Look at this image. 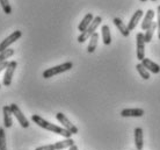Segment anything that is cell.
<instances>
[{
    "mask_svg": "<svg viewBox=\"0 0 160 150\" xmlns=\"http://www.w3.org/2000/svg\"><path fill=\"white\" fill-rule=\"evenodd\" d=\"M142 65L144 66L145 69L148 70V72L151 73H159L160 72V65H158L157 63H154L153 61H151L150 58H144L142 61Z\"/></svg>",
    "mask_w": 160,
    "mask_h": 150,
    "instance_id": "30bf717a",
    "label": "cell"
},
{
    "mask_svg": "<svg viewBox=\"0 0 160 150\" xmlns=\"http://www.w3.org/2000/svg\"><path fill=\"white\" fill-rule=\"evenodd\" d=\"M56 119L58 120V121L63 125V127H64L65 129L68 130L71 134H78V128H77L74 125H73L72 122L70 121L66 116H65L63 113H57L56 114Z\"/></svg>",
    "mask_w": 160,
    "mask_h": 150,
    "instance_id": "52a82bcc",
    "label": "cell"
},
{
    "mask_svg": "<svg viewBox=\"0 0 160 150\" xmlns=\"http://www.w3.org/2000/svg\"><path fill=\"white\" fill-rule=\"evenodd\" d=\"M112 22H114V24L116 26L117 29L120 30L121 34H122L124 37H128L129 35H130V30L128 29V26H125V24H124V22L121 20L120 18H114Z\"/></svg>",
    "mask_w": 160,
    "mask_h": 150,
    "instance_id": "2e32d148",
    "label": "cell"
},
{
    "mask_svg": "<svg viewBox=\"0 0 160 150\" xmlns=\"http://www.w3.org/2000/svg\"><path fill=\"white\" fill-rule=\"evenodd\" d=\"M13 55H14V50L13 49H7V50H5L2 53H0V63L7 61V58H9Z\"/></svg>",
    "mask_w": 160,
    "mask_h": 150,
    "instance_id": "603a6c76",
    "label": "cell"
},
{
    "mask_svg": "<svg viewBox=\"0 0 160 150\" xmlns=\"http://www.w3.org/2000/svg\"><path fill=\"white\" fill-rule=\"evenodd\" d=\"M101 34H102V41H103V44L109 45L112 43V34H110V29L107 24H103L102 28H101Z\"/></svg>",
    "mask_w": 160,
    "mask_h": 150,
    "instance_id": "e0dca14e",
    "label": "cell"
},
{
    "mask_svg": "<svg viewBox=\"0 0 160 150\" xmlns=\"http://www.w3.org/2000/svg\"><path fill=\"white\" fill-rule=\"evenodd\" d=\"M157 11H158V20H157V30H158V37H159V40H160V5L158 6V8H157Z\"/></svg>",
    "mask_w": 160,
    "mask_h": 150,
    "instance_id": "484cf974",
    "label": "cell"
},
{
    "mask_svg": "<svg viewBox=\"0 0 160 150\" xmlns=\"http://www.w3.org/2000/svg\"><path fill=\"white\" fill-rule=\"evenodd\" d=\"M32 122H35L37 126H40L41 128L47 129V130H49V132H51V133H55V134H58L65 138H71V136H72V134H71L68 130L65 129L64 127L56 126V125H53L51 122L44 120L42 116L37 115V114H32Z\"/></svg>",
    "mask_w": 160,
    "mask_h": 150,
    "instance_id": "6da1fadb",
    "label": "cell"
},
{
    "mask_svg": "<svg viewBox=\"0 0 160 150\" xmlns=\"http://www.w3.org/2000/svg\"><path fill=\"white\" fill-rule=\"evenodd\" d=\"M8 63H9V62H7V61H5V62H2V63H0V72H1L2 70H5L6 68H7Z\"/></svg>",
    "mask_w": 160,
    "mask_h": 150,
    "instance_id": "4316f807",
    "label": "cell"
},
{
    "mask_svg": "<svg viewBox=\"0 0 160 150\" xmlns=\"http://www.w3.org/2000/svg\"><path fill=\"white\" fill-rule=\"evenodd\" d=\"M0 150H7V144H6V134L5 129L0 127Z\"/></svg>",
    "mask_w": 160,
    "mask_h": 150,
    "instance_id": "7402d4cb",
    "label": "cell"
},
{
    "mask_svg": "<svg viewBox=\"0 0 160 150\" xmlns=\"http://www.w3.org/2000/svg\"><path fill=\"white\" fill-rule=\"evenodd\" d=\"M21 35H22L21 30H15V32H13L9 36L6 37V39L0 43V53H2L5 50L9 49V45L13 44L14 42H16V41L19 40L21 37Z\"/></svg>",
    "mask_w": 160,
    "mask_h": 150,
    "instance_id": "8992f818",
    "label": "cell"
},
{
    "mask_svg": "<svg viewBox=\"0 0 160 150\" xmlns=\"http://www.w3.org/2000/svg\"><path fill=\"white\" fill-rule=\"evenodd\" d=\"M2 114H4V127L5 128H11L13 125L12 121V111L8 105L2 107Z\"/></svg>",
    "mask_w": 160,
    "mask_h": 150,
    "instance_id": "7c38bea8",
    "label": "cell"
},
{
    "mask_svg": "<svg viewBox=\"0 0 160 150\" xmlns=\"http://www.w3.org/2000/svg\"><path fill=\"white\" fill-rule=\"evenodd\" d=\"M93 20H94V16H93L92 13H87V14L84 16L82 21H81L79 23V26H78V30H79L80 33H84L85 30L89 27V24L92 23Z\"/></svg>",
    "mask_w": 160,
    "mask_h": 150,
    "instance_id": "4fadbf2b",
    "label": "cell"
},
{
    "mask_svg": "<svg viewBox=\"0 0 160 150\" xmlns=\"http://www.w3.org/2000/svg\"><path fill=\"white\" fill-rule=\"evenodd\" d=\"M151 1H157V0H151Z\"/></svg>",
    "mask_w": 160,
    "mask_h": 150,
    "instance_id": "f546056e",
    "label": "cell"
},
{
    "mask_svg": "<svg viewBox=\"0 0 160 150\" xmlns=\"http://www.w3.org/2000/svg\"><path fill=\"white\" fill-rule=\"evenodd\" d=\"M154 14H156V13H154L153 9H148V12H146V14H145V16H144V20L142 22V29H143V30H146V29H148L151 27V24H152V22H153Z\"/></svg>",
    "mask_w": 160,
    "mask_h": 150,
    "instance_id": "5bb4252c",
    "label": "cell"
},
{
    "mask_svg": "<svg viewBox=\"0 0 160 150\" xmlns=\"http://www.w3.org/2000/svg\"><path fill=\"white\" fill-rule=\"evenodd\" d=\"M121 115L123 118H140L144 115V111L142 108H125L121 111Z\"/></svg>",
    "mask_w": 160,
    "mask_h": 150,
    "instance_id": "9c48e42d",
    "label": "cell"
},
{
    "mask_svg": "<svg viewBox=\"0 0 160 150\" xmlns=\"http://www.w3.org/2000/svg\"><path fill=\"white\" fill-rule=\"evenodd\" d=\"M68 150H78V147H77L76 144H73L72 147H70V148H68Z\"/></svg>",
    "mask_w": 160,
    "mask_h": 150,
    "instance_id": "83f0119b",
    "label": "cell"
},
{
    "mask_svg": "<svg viewBox=\"0 0 160 150\" xmlns=\"http://www.w3.org/2000/svg\"><path fill=\"white\" fill-rule=\"evenodd\" d=\"M9 107H11L12 114L15 116L16 119H18V121H19V123L21 125V127H22V128H28L29 127L28 119L26 118V116H24V114L21 112V110L19 108V106L16 105V104H11Z\"/></svg>",
    "mask_w": 160,
    "mask_h": 150,
    "instance_id": "277c9868",
    "label": "cell"
},
{
    "mask_svg": "<svg viewBox=\"0 0 160 150\" xmlns=\"http://www.w3.org/2000/svg\"><path fill=\"white\" fill-rule=\"evenodd\" d=\"M73 144H74V141H73L72 138H65V140H63V141H58V142L55 143V146H56L57 150L66 149V148L72 147Z\"/></svg>",
    "mask_w": 160,
    "mask_h": 150,
    "instance_id": "d6986e66",
    "label": "cell"
},
{
    "mask_svg": "<svg viewBox=\"0 0 160 150\" xmlns=\"http://www.w3.org/2000/svg\"><path fill=\"white\" fill-rule=\"evenodd\" d=\"M137 59L140 62L145 58V40L144 34L143 33H138L137 34Z\"/></svg>",
    "mask_w": 160,
    "mask_h": 150,
    "instance_id": "ba28073f",
    "label": "cell"
},
{
    "mask_svg": "<svg viewBox=\"0 0 160 150\" xmlns=\"http://www.w3.org/2000/svg\"><path fill=\"white\" fill-rule=\"evenodd\" d=\"M154 30H157V22H152L151 27H150L148 29H146V32H145V34H144L145 43H150V42L152 41Z\"/></svg>",
    "mask_w": 160,
    "mask_h": 150,
    "instance_id": "ffe728a7",
    "label": "cell"
},
{
    "mask_svg": "<svg viewBox=\"0 0 160 150\" xmlns=\"http://www.w3.org/2000/svg\"><path fill=\"white\" fill-rule=\"evenodd\" d=\"M136 69H137V71H138V73L142 76V78H143V79H145V80L150 79V72H148V70L145 69L144 66L142 65V63H139V64L136 65Z\"/></svg>",
    "mask_w": 160,
    "mask_h": 150,
    "instance_id": "44dd1931",
    "label": "cell"
},
{
    "mask_svg": "<svg viewBox=\"0 0 160 150\" xmlns=\"http://www.w3.org/2000/svg\"><path fill=\"white\" fill-rule=\"evenodd\" d=\"M140 1H142V3H145V1H148V0H140Z\"/></svg>",
    "mask_w": 160,
    "mask_h": 150,
    "instance_id": "f1b7e54d",
    "label": "cell"
},
{
    "mask_svg": "<svg viewBox=\"0 0 160 150\" xmlns=\"http://www.w3.org/2000/svg\"><path fill=\"white\" fill-rule=\"evenodd\" d=\"M98 41H99V34L95 32L92 36L89 37V43H88V47H87V51L89 54H92L95 51L96 45H98Z\"/></svg>",
    "mask_w": 160,
    "mask_h": 150,
    "instance_id": "ac0fdd59",
    "label": "cell"
},
{
    "mask_svg": "<svg viewBox=\"0 0 160 150\" xmlns=\"http://www.w3.org/2000/svg\"><path fill=\"white\" fill-rule=\"evenodd\" d=\"M0 5L4 9V12L6 14H11L12 13V7H11V4L8 0H0Z\"/></svg>",
    "mask_w": 160,
    "mask_h": 150,
    "instance_id": "cb8c5ba5",
    "label": "cell"
},
{
    "mask_svg": "<svg viewBox=\"0 0 160 150\" xmlns=\"http://www.w3.org/2000/svg\"><path fill=\"white\" fill-rule=\"evenodd\" d=\"M142 16H143V11H142V9H137L136 12L133 13V15H132V18L130 19V21H129V23H128L129 30H133V29H135V27L138 24L139 20L142 19Z\"/></svg>",
    "mask_w": 160,
    "mask_h": 150,
    "instance_id": "9a60e30c",
    "label": "cell"
},
{
    "mask_svg": "<svg viewBox=\"0 0 160 150\" xmlns=\"http://www.w3.org/2000/svg\"><path fill=\"white\" fill-rule=\"evenodd\" d=\"M16 68H18L16 61H11L8 63L7 68L5 69L4 78H2V84H4L5 86H9L12 84V78H13V75H14V71H15Z\"/></svg>",
    "mask_w": 160,
    "mask_h": 150,
    "instance_id": "5b68a950",
    "label": "cell"
},
{
    "mask_svg": "<svg viewBox=\"0 0 160 150\" xmlns=\"http://www.w3.org/2000/svg\"><path fill=\"white\" fill-rule=\"evenodd\" d=\"M72 68H73L72 62H66V63H63V64L56 65V66H53V68L47 69L43 72L42 76H43V78L48 79V78H51V77H53V76H56V75H59V73H63V72H65V71H68V70H71Z\"/></svg>",
    "mask_w": 160,
    "mask_h": 150,
    "instance_id": "7a4b0ae2",
    "label": "cell"
},
{
    "mask_svg": "<svg viewBox=\"0 0 160 150\" xmlns=\"http://www.w3.org/2000/svg\"><path fill=\"white\" fill-rule=\"evenodd\" d=\"M135 146H136V150H143V147H144L143 129L139 127L135 128Z\"/></svg>",
    "mask_w": 160,
    "mask_h": 150,
    "instance_id": "8fae6325",
    "label": "cell"
},
{
    "mask_svg": "<svg viewBox=\"0 0 160 150\" xmlns=\"http://www.w3.org/2000/svg\"><path fill=\"white\" fill-rule=\"evenodd\" d=\"M0 87H1V85H0Z\"/></svg>",
    "mask_w": 160,
    "mask_h": 150,
    "instance_id": "4dcf8cb0",
    "label": "cell"
},
{
    "mask_svg": "<svg viewBox=\"0 0 160 150\" xmlns=\"http://www.w3.org/2000/svg\"><path fill=\"white\" fill-rule=\"evenodd\" d=\"M35 150H57V149H56L55 143H53V144H47V146L38 147V148H36Z\"/></svg>",
    "mask_w": 160,
    "mask_h": 150,
    "instance_id": "d4e9b609",
    "label": "cell"
},
{
    "mask_svg": "<svg viewBox=\"0 0 160 150\" xmlns=\"http://www.w3.org/2000/svg\"><path fill=\"white\" fill-rule=\"evenodd\" d=\"M101 22H102V18H101V16H95L94 20L92 21V23L89 24V27H88L84 33H81L79 36H78V42H79V43H84L85 41L88 40V39L95 33L96 28L100 26Z\"/></svg>",
    "mask_w": 160,
    "mask_h": 150,
    "instance_id": "3957f363",
    "label": "cell"
}]
</instances>
